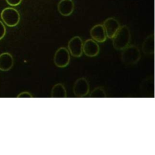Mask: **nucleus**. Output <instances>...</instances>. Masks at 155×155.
<instances>
[{"instance_id":"dca6fc26","label":"nucleus","mask_w":155,"mask_h":155,"mask_svg":"<svg viewBox=\"0 0 155 155\" xmlns=\"http://www.w3.org/2000/svg\"><path fill=\"white\" fill-rule=\"evenodd\" d=\"M17 97L18 98H22V97H29V98H31L33 97V96L28 91H23V92H21V93H19L18 96H17Z\"/></svg>"},{"instance_id":"ddd939ff","label":"nucleus","mask_w":155,"mask_h":155,"mask_svg":"<svg viewBox=\"0 0 155 155\" xmlns=\"http://www.w3.org/2000/svg\"><path fill=\"white\" fill-rule=\"evenodd\" d=\"M51 97L53 98L67 97V91L64 85L61 83L55 84L51 89Z\"/></svg>"},{"instance_id":"20e7f679","label":"nucleus","mask_w":155,"mask_h":155,"mask_svg":"<svg viewBox=\"0 0 155 155\" xmlns=\"http://www.w3.org/2000/svg\"><path fill=\"white\" fill-rule=\"evenodd\" d=\"M70 53L65 47H60L55 52L53 61L55 65L59 68L66 67L70 63Z\"/></svg>"},{"instance_id":"1a4fd4ad","label":"nucleus","mask_w":155,"mask_h":155,"mask_svg":"<svg viewBox=\"0 0 155 155\" xmlns=\"http://www.w3.org/2000/svg\"><path fill=\"white\" fill-rule=\"evenodd\" d=\"M58 10L64 16H68L72 14L74 8L73 0H61L58 4Z\"/></svg>"},{"instance_id":"9d476101","label":"nucleus","mask_w":155,"mask_h":155,"mask_svg":"<svg viewBox=\"0 0 155 155\" xmlns=\"http://www.w3.org/2000/svg\"><path fill=\"white\" fill-rule=\"evenodd\" d=\"M92 39L97 42H104L107 39V36L103 25L97 24L93 26L90 31Z\"/></svg>"},{"instance_id":"6e6552de","label":"nucleus","mask_w":155,"mask_h":155,"mask_svg":"<svg viewBox=\"0 0 155 155\" xmlns=\"http://www.w3.org/2000/svg\"><path fill=\"white\" fill-rule=\"evenodd\" d=\"M83 52L88 57H94L98 55L100 47L96 41L93 39H88L83 43Z\"/></svg>"},{"instance_id":"9b49d317","label":"nucleus","mask_w":155,"mask_h":155,"mask_svg":"<svg viewBox=\"0 0 155 155\" xmlns=\"http://www.w3.org/2000/svg\"><path fill=\"white\" fill-rule=\"evenodd\" d=\"M13 65V58L11 54L4 53L0 54V70L8 71Z\"/></svg>"},{"instance_id":"2eb2a0df","label":"nucleus","mask_w":155,"mask_h":155,"mask_svg":"<svg viewBox=\"0 0 155 155\" xmlns=\"http://www.w3.org/2000/svg\"><path fill=\"white\" fill-rule=\"evenodd\" d=\"M5 27L4 25V24L0 21V40L3 38V37L5 36Z\"/></svg>"},{"instance_id":"f8f14e48","label":"nucleus","mask_w":155,"mask_h":155,"mask_svg":"<svg viewBox=\"0 0 155 155\" xmlns=\"http://www.w3.org/2000/svg\"><path fill=\"white\" fill-rule=\"evenodd\" d=\"M142 51L147 55L153 54L154 51V37L153 35H150L144 40L142 44Z\"/></svg>"},{"instance_id":"4468645a","label":"nucleus","mask_w":155,"mask_h":155,"mask_svg":"<svg viewBox=\"0 0 155 155\" xmlns=\"http://www.w3.org/2000/svg\"><path fill=\"white\" fill-rule=\"evenodd\" d=\"M89 97L91 98H105L107 94L103 87H97L91 91Z\"/></svg>"},{"instance_id":"0eeeda50","label":"nucleus","mask_w":155,"mask_h":155,"mask_svg":"<svg viewBox=\"0 0 155 155\" xmlns=\"http://www.w3.org/2000/svg\"><path fill=\"white\" fill-rule=\"evenodd\" d=\"M107 38L112 39L119 29L120 25L119 21L114 18H108L105 20L103 24Z\"/></svg>"},{"instance_id":"f257e3e1","label":"nucleus","mask_w":155,"mask_h":155,"mask_svg":"<svg viewBox=\"0 0 155 155\" xmlns=\"http://www.w3.org/2000/svg\"><path fill=\"white\" fill-rule=\"evenodd\" d=\"M112 39L114 49L122 50L126 48L129 45L131 40V33L129 28L125 25L120 27Z\"/></svg>"},{"instance_id":"7ed1b4c3","label":"nucleus","mask_w":155,"mask_h":155,"mask_svg":"<svg viewBox=\"0 0 155 155\" xmlns=\"http://www.w3.org/2000/svg\"><path fill=\"white\" fill-rule=\"evenodd\" d=\"M1 17L3 22L8 27H15L20 21V15L17 10L7 7L1 12Z\"/></svg>"},{"instance_id":"39448f33","label":"nucleus","mask_w":155,"mask_h":155,"mask_svg":"<svg viewBox=\"0 0 155 155\" xmlns=\"http://www.w3.org/2000/svg\"><path fill=\"white\" fill-rule=\"evenodd\" d=\"M83 41L82 39L76 36L71 38L68 43V50L70 54L75 58L82 56L83 53Z\"/></svg>"},{"instance_id":"f03ea898","label":"nucleus","mask_w":155,"mask_h":155,"mask_svg":"<svg viewBox=\"0 0 155 155\" xmlns=\"http://www.w3.org/2000/svg\"><path fill=\"white\" fill-rule=\"evenodd\" d=\"M140 58V51L139 48L134 45H128L122 50L121 59L125 65H133L136 64Z\"/></svg>"},{"instance_id":"f3484780","label":"nucleus","mask_w":155,"mask_h":155,"mask_svg":"<svg viewBox=\"0 0 155 155\" xmlns=\"http://www.w3.org/2000/svg\"><path fill=\"white\" fill-rule=\"evenodd\" d=\"M8 4L12 6H16L19 5L22 0H5Z\"/></svg>"},{"instance_id":"423d86ee","label":"nucleus","mask_w":155,"mask_h":155,"mask_svg":"<svg viewBox=\"0 0 155 155\" xmlns=\"http://www.w3.org/2000/svg\"><path fill=\"white\" fill-rule=\"evenodd\" d=\"M73 93L75 96L83 97L86 96L90 91V85L88 81L85 78L78 79L73 85Z\"/></svg>"}]
</instances>
